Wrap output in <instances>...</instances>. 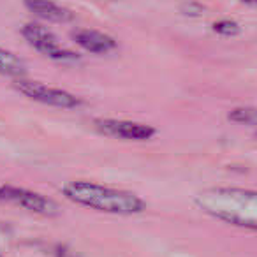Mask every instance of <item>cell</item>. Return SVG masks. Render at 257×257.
<instances>
[{
  "label": "cell",
  "mask_w": 257,
  "mask_h": 257,
  "mask_svg": "<svg viewBox=\"0 0 257 257\" xmlns=\"http://www.w3.org/2000/svg\"><path fill=\"white\" fill-rule=\"evenodd\" d=\"M196 204L208 215L238 227L257 231V192L232 187L204 190L196 197Z\"/></svg>",
  "instance_id": "6da1fadb"
},
{
  "label": "cell",
  "mask_w": 257,
  "mask_h": 257,
  "mask_svg": "<svg viewBox=\"0 0 257 257\" xmlns=\"http://www.w3.org/2000/svg\"><path fill=\"white\" fill-rule=\"evenodd\" d=\"M67 199L92 210L114 215H138L147 210V203L140 196L127 190L109 189L92 182H69L62 189Z\"/></svg>",
  "instance_id": "7a4b0ae2"
},
{
  "label": "cell",
  "mask_w": 257,
  "mask_h": 257,
  "mask_svg": "<svg viewBox=\"0 0 257 257\" xmlns=\"http://www.w3.org/2000/svg\"><path fill=\"white\" fill-rule=\"evenodd\" d=\"M13 86L25 97L44 104V106L58 107V109H74V107L81 106V100L74 93H69L62 88H53V86H48L39 81H32V79L18 78L13 83Z\"/></svg>",
  "instance_id": "3957f363"
},
{
  "label": "cell",
  "mask_w": 257,
  "mask_h": 257,
  "mask_svg": "<svg viewBox=\"0 0 257 257\" xmlns=\"http://www.w3.org/2000/svg\"><path fill=\"white\" fill-rule=\"evenodd\" d=\"M22 36L25 37V41L34 50L46 55L51 60L64 62V64H71V62L79 60L78 53L62 48V44L58 43V37L50 29L41 25V23H27V25H23Z\"/></svg>",
  "instance_id": "277c9868"
},
{
  "label": "cell",
  "mask_w": 257,
  "mask_h": 257,
  "mask_svg": "<svg viewBox=\"0 0 257 257\" xmlns=\"http://www.w3.org/2000/svg\"><path fill=\"white\" fill-rule=\"evenodd\" d=\"M0 201L15 203L16 206L32 211V213L43 215V217H58L60 215V206L53 199L43 196V194L32 192L29 189H23V187H0Z\"/></svg>",
  "instance_id": "5b68a950"
},
{
  "label": "cell",
  "mask_w": 257,
  "mask_h": 257,
  "mask_svg": "<svg viewBox=\"0 0 257 257\" xmlns=\"http://www.w3.org/2000/svg\"><path fill=\"white\" fill-rule=\"evenodd\" d=\"M95 128L102 136L116 138V140H131V141H145L155 136L154 127L145 123H136L128 120H114V118H99L93 121Z\"/></svg>",
  "instance_id": "8992f818"
},
{
  "label": "cell",
  "mask_w": 257,
  "mask_h": 257,
  "mask_svg": "<svg viewBox=\"0 0 257 257\" xmlns=\"http://www.w3.org/2000/svg\"><path fill=\"white\" fill-rule=\"evenodd\" d=\"M72 41L78 46H81L88 53L95 55H106L116 50V41L109 37L107 34H102L99 30H90V29H79L72 32Z\"/></svg>",
  "instance_id": "52a82bcc"
},
{
  "label": "cell",
  "mask_w": 257,
  "mask_h": 257,
  "mask_svg": "<svg viewBox=\"0 0 257 257\" xmlns=\"http://www.w3.org/2000/svg\"><path fill=\"white\" fill-rule=\"evenodd\" d=\"M25 6L30 13L51 23H69L74 20V13L51 0H25Z\"/></svg>",
  "instance_id": "ba28073f"
},
{
  "label": "cell",
  "mask_w": 257,
  "mask_h": 257,
  "mask_svg": "<svg viewBox=\"0 0 257 257\" xmlns=\"http://www.w3.org/2000/svg\"><path fill=\"white\" fill-rule=\"evenodd\" d=\"M0 74L11 78H23L27 74V65L18 55L0 48Z\"/></svg>",
  "instance_id": "9c48e42d"
},
{
  "label": "cell",
  "mask_w": 257,
  "mask_h": 257,
  "mask_svg": "<svg viewBox=\"0 0 257 257\" xmlns=\"http://www.w3.org/2000/svg\"><path fill=\"white\" fill-rule=\"evenodd\" d=\"M227 118L234 123L253 125L257 127V109L255 107H236L227 114Z\"/></svg>",
  "instance_id": "30bf717a"
},
{
  "label": "cell",
  "mask_w": 257,
  "mask_h": 257,
  "mask_svg": "<svg viewBox=\"0 0 257 257\" xmlns=\"http://www.w3.org/2000/svg\"><path fill=\"white\" fill-rule=\"evenodd\" d=\"M213 30L220 36L225 37H232V36H238L239 34V25L236 22H231V20H222V22L213 23Z\"/></svg>",
  "instance_id": "8fae6325"
},
{
  "label": "cell",
  "mask_w": 257,
  "mask_h": 257,
  "mask_svg": "<svg viewBox=\"0 0 257 257\" xmlns=\"http://www.w3.org/2000/svg\"><path fill=\"white\" fill-rule=\"evenodd\" d=\"M180 11L185 16H190V18H196V16H201L204 13V8L199 4V2H194V0H187L180 6Z\"/></svg>",
  "instance_id": "7c38bea8"
},
{
  "label": "cell",
  "mask_w": 257,
  "mask_h": 257,
  "mask_svg": "<svg viewBox=\"0 0 257 257\" xmlns=\"http://www.w3.org/2000/svg\"><path fill=\"white\" fill-rule=\"evenodd\" d=\"M243 2H246V4H252V2H255V0H243Z\"/></svg>",
  "instance_id": "4fadbf2b"
},
{
  "label": "cell",
  "mask_w": 257,
  "mask_h": 257,
  "mask_svg": "<svg viewBox=\"0 0 257 257\" xmlns=\"http://www.w3.org/2000/svg\"><path fill=\"white\" fill-rule=\"evenodd\" d=\"M255 2H257V0H255Z\"/></svg>",
  "instance_id": "5bb4252c"
},
{
  "label": "cell",
  "mask_w": 257,
  "mask_h": 257,
  "mask_svg": "<svg viewBox=\"0 0 257 257\" xmlns=\"http://www.w3.org/2000/svg\"><path fill=\"white\" fill-rule=\"evenodd\" d=\"M0 257H2V255H0Z\"/></svg>",
  "instance_id": "9a60e30c"
}]
</instances>
